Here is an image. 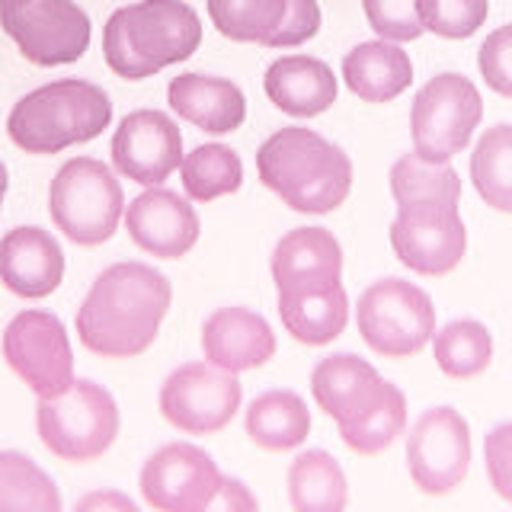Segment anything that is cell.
<instances>
[{
    "label": "cell",
    "mask_w": 512,
    "mask_h": 512,
    "mask_svg": "<svg viewBox=\"0 0 512 512\" xmlns=\"http://www.w3.org/2000/svg\"><path fill=\"white\" fill-rule=\"evenodd\" d=\"M173 304V285L160 269L128 260L93 279L77 308V340L93 356L132 359L151 349Z\"/></svg>",
    "instance_id": "6da1fadb"
},
{
    "label": "cell",
    "mask_w": 512,
    "mask_h": 512,
    "mask_svg": "<svg viewBox=\"0 0 512 512\" xmlns=\"http://www.w3.org/2000/svg\"><path fill=\"white\" fill-rule=\"evenodd\" d=\"M260 183L301 215L336 212L352 192V160L314 128L288 125L256 151Z\"/></svg>",
    "instance_id": "7a4b0ae2"
},
{
    "label": "cell",
    "mask_w": 512,
    "mask_h": 512,
    "mask_svg": "<svg viewBox=\"0 0 512 512\" xmlns=\"http://www.w3.org/2000/svg\"><path fill=\"white\" fill-rule=\"evenodd\" d=\"M112 122V103L103 87L80 77L29 90L7 116V135L26 154H58L93 141Z\"/></svg>",
    "instance_id": "3957f363"
},
{
    "label": "cell",
    "mask_w": 512,
    "mask_h": 512,
    "mask_svg": "<svg viewBox=\"0 0 512 512\" xmlns=\"http://www.w3.org/2000/svg\"><path fill=\"white\" fill-rule=\"evenodd\" d=\"M48 215L77 247H100L125 221V192L109 164L74 157L48 186Z\"/></svg>",
    "instance_id": "277c9868"
},
{
    "label": "cell",
    "mask_w": 512,
    "mask_h": 512,
    "mask_svg": "<svg viewBox=\"0 0 512 512\" xmlns=\"http://www.w3.org/2000/svg\"><path fill=\"white\" fill-rule=\"evenodd\" d=\"M36 429L42 445L61 461L84 464L106 455L119 436V404L103 384L77 378L71 391L39 397Z\"/></svg>",
    "instance_id": "5b68a950"
},
{
    "label": "cell",
    "mask_w": 512,
    "mask_h": 512,
    "mask_svg": "<svg viewBox=\"0 0 512 512\" xmlns=\"http://www.w3.org/2000/svg\"><path fill=\"white\" fill-rule=\"evenodd\" d=\"M356 327L365 346L384 359H410L436 336V308L429 292L407 279H378L356 304Z\"/></svg>",
    "instance_id": "8992f818"
},
{
    "label": "cell",
    "mask_w": 512,
    "mask_h": 512,
    "mask_svg": "<svg viewBox=\"0 0 512 512\" xmlns=\"http://www.w3.org/2000/svg\"><path fill=\"white\" fill-rule=\"evenodd\" d=\"M480 119H484V100L474 80L455 71L436 74L413 96V151L426 160H452L471 144Z\"/></svg>",
    "instance_id": "52a82bcc"
},
{
    "label": "cell",
    "mask_w": 512,
    "mask_h": 512,
    "mask_svg": "<svg viewBox=\"0 0 512 512\" xmlns=\"http://www.w3.org/2000/svg\"><path fill=\"white\" fill-rule=\"evenodd\" d=\"M0 26L36 68L80 61L90 45V16L74 0H0Z\"/></svg>",
    "instance_id": "ba28073f"
},
{
    "label": "cell",
    "mask_w": 512,
    "mask_h": 512,
    "mask_svg": "<svg viewBox=\"0 0 512 512\" xmlns=\"http://www.w3.org/2000/svg\"><path fill=\"white\" fill-rule=\"evenodd\" d=\"M240 404L244 384L234 372H224L208 359L173 368L160 384V413L186 436H215L234 420Z\"/></svg>",
    "instance_id": "9c48e42d"
},
{
    "label": "cell",
    "mask_w": 512,
    "mask_h": 512,
    "mask_svg": "<svg viewBox=\"0 0 512 512\" xmlns=\"http://www.w3.org/2000/svg\"><path fill=\"white\" fill-rule=\"evenodd\" d=\"M4 359L36 397H58L77 381L68 330L52 311L16 314L4 330Z\"/></svg>",
    "instance_id": "30bf717a"
},
{
    "label": "cell",
    "mask_w": 512,
    "mask_h": 512,
    "mask_svg": "<svg viewBox=\"0 0 512 512\" xmlns=\"http://www.w3.org/2000/svg\"><path fill=\"white\" fill-rule=\"evenodd\" d=\"M471 468V426L455 407H432L407 432V471L426 496H445Z\"/></svg>",
    "instance_id": "8fae6325"
},
{
    "label": "cell",
    "mask_w": 512,
    "mask_h": 512,
    "mask_svg": "<svg viewBox=\"0 0 512 512\" xmlns=\"http://www.w3.org/2000/svg\"><path fill=\"white\" fill-rule=\"evenodd\" d=\"M391 247L416 276H448L464 260L468 228L458 205H397Z\"/></svg>",
    "instance_id": "7c38bea8"
},
{
    "label": "cell",
    "mask_w": 512,
    "mask_h": 512,
    "mask_svg": "<svg viewBox=\"0 0 512 512\" xmlns=\"http://www.w3.org/2000/svg\"><path fill=\"white\" fill-rule=\"evenodd\" d=\"M224 474L199 445L170 442L144 461L141 500L157 512H202L212 506Z\"/></svg>",
    "instance_id": "4fadbf2b"
},
{
    "label": "cell",
    "mask_w": 512,
    "mask_h": 512,
    "mask_svg": "<svg viewBox=\"0 0 512 512\" xmlns=\"http://www.w3.org/2000/svg\"><path fill=\"white\" fill-rule=\"evenodd\" d=\"M183 135L173 116L160 109H135L112 135V167L138 186H164L183 167Z\"/></svg>",
    "instance_id": "5bb4252c"
},
{
    "label": "cell",
    "mask_w": 512,
    "mask_h": 512,
    "mask_svg": "<svg viewBox=\"0 0 512 512\" xmlns=\"http://www.w3.org/2000/svg\"><path fill=\"white\" fill-rule=\"evenodd\" d=\"M125 231L138 250L157 260H180L196 247L202 224L189 196L164 186H148L125 205Z\"/></svg>",
    "instance_id": "9a60e30c"
},
{
    "label": "cell",
    "mask_w": 512,
    "mask_h": 512,
    "mask_svg": "<svg viewBox=\"0 0 512 512\" xmlns=\"http://www.w3.org/2000/svg\"><path fill=\"white\" fill-rule=\"evenodd\" d=\"M122 10L135 52L160 71L192 58L202 42V20L186 0H138Z\"/></svg>",
    "instance_id": "2e32d148"
},
{
    "label": "cell",
    "mask_w": 512,
    "mask_h": 512,
    "mask_svg": "<svg viewBox=\"0 0 512 512\" xmlns=\"http://www.w3.org/2000/svg\"><path fill=\"white\" fill-rule=\"evenodd\" d=\"M388 388L391 381H384L378 368L359 359L356 352H333V356L320 359L311 372V394L317 407L333 416L336 426L359 423L365 413L381 404Z\"/></svg>",
    "instance_id": "e0dca14e"
},
{
    "label": "cell",
    "mask_w": 512,
    "mask_h": 512,
    "mask_svg": "<svg viewBox=\"0 0 512 512\" xmlns=\"http://www.w3.org/2000/svg\"><path fill=\"white\" fill-rule=\"evenodd\" d=\"M202 356L224 372H250L276 356V333L263 314L244 304H228L205 317Z\"/></svg>",
    "instance_id": "ac0fdd59"
},
{
    "label": "cell",
    "mask_w": 512,
    "mask_h": 512,
    "mask_svg": "<svg viewBox=\"0 0 512 512\" xmlns=\"http://www.w3.org/2000/svg\"><path fill=\"white\" fill-rule=\"evenodd\" d=\"M0 279L16 298H48L64 279V250L58 237L36 224L7 231L0 240Z\"/></svg>",
    "instance_id": "d6986e66"
},
{
    "label": "cell",
    "mask_w": 512,
    "mask_h": 512,
    "mask_svg": "<svg viewBox=\"0 0 512 512\" xmlns=\"http://www.w3.org/2000/svg\"><path fill=\"white\" fill-rule=\"evenodd\" d=\"M167 103L180 119L212 135L237 132L247 119V96L234 80L186 71L170 80Z\"/></svg>",
    "instance_id": "ffe728a7"
},
{
    "label": "cell",
    "mask_w": 512,
    "mask_h": 512,
    "mask_svg": "<svg viewBox=\"0 0 512 512\" xmlns=\"http://www.w3.org/2000/svg\"><path fill=\"white\" fill-rule=\"evenodd\" d=\"M263 90L269 103L295 119H314L336 103V74L314 55H282L266 68Z\"/></svg>",
    "instance_id": "44dd1931"
},
{
    "label": "cell",
    "mask_w": 512,
    "mask_h": 512,
    "mask_svg": "<svg viewBox=\"0 0 512 512\" xmlns=\"http://www.w3.org/2000/svg\"><path fill=\"white\" fill-rule=\"evenodd\" d=\"M276 308L282 327L304 346H327L349 324V295L340 279L279 288Z\"/></svg>",
    "instance_id": "7402d4cb"
},
{
    "label": "cell",
    "mask_w": 512,
    "mask_h": 512,
    "mask_svg": "<svg viewBox=\"0 0 512 512\" xmlns=\"http://www.w3.org/2000/svg\"><path fill=\"white\" fill-rule=\"evenodd\" d=\"M343 80L362 103H391L413 84V61L400 42L372 39L343 55Z\"/></svg>",
    "instance_id": "603a6c76"
},
{
    "label": "cell",
    "mask_w": 512,
    "mask_h": 512,
    "mask_svg": "<svg viewBox=\"0 0 512 512\" xmlns=\"http://www.w3.org/2000/svg\"><path fill=\"white\" fill-rule=\"evenodd\" d=\"M269 269L276 288L336 282L343 276V247L327 228H295L272 250Z\"/></svg>",
    "instance_id": "cb8c5ba5"
},
{
    "label": "cell",
    "mask_w": 512,
    "mask_h": 512,
    "mask_svg": "<svg viewBox=\"0 0 512 512\" xmlns=\"http://www.w3.org/2000/svg\"><path fill=\"white\" fill-rule=\"evenodd\" d=\"M247 436L263 452H288L298 448L311 432V410L295 391H263L250 400L244 416Z\"/></svg>",
    "instance_id": "d4e9b609"
},
{
    "label": "cell",
    "mask_w": 512,
    "mask_h": 512,
    "mask_svg": "<svg viewBox=\"0 0 512 512\" xmlns=\"http://www.w3.org/2000/svg\"><path fill=\"white\" fill-rule=\"evenodd\" d=\"M288 500L298 512H340L349 503L346 474L330 452L308 448L288 464Z\"/></svg>",
    "instance_id": "484cf974"
},
{
    "label": "cell",
    "mask_w": 512,
    "mask_h": 512,
    "mask_svg": "<svg viewBox=\"0 0 512 512\" xmlns=\"http://www.w3.org/2000/svg\"><path fill=\"white\" fill-rule=\"evenodd\" d=\"M391 196L397 205H458L461 176L452 160H426L410 151L391 167Z\"/></svg>",
    "instance_id": "4316f807"
},
{
    "label": "cell",
    "mask_w": 512,
    "mask_h": 512,
    "mask_svg": "<svg viewBox=\"0 0 512 512\" xmlns=\"http://www.w3.org/2000/svg\"><path fill=\"white\" fill-rule=\"evenodd\" d=\"M432 356L448 378L468 381L484 375L493 362V336L480 320L461 317L432 336Z\"/></svg>",
    "instance_id": "83f0119b"
},
{
    "label": "cell",
    "mask_w": 512,
    "mask_h": 512,
    "mask_svg": "<svg viewBox=\"0 0 512 512\" xmlns=\"http://www.w3.org/2000/svg\"><path fill=\"white\" fill-rule=\"evenodd\" d=\"M61 493L23 452H0V512H61Z\"/></svg>",
    "instance_id": "f1b7e54d"
},
{
    "label": "cell",
    "mask_w": 512,
    "mask_h": 512,
    "mask_svg": "<svg viewBox=\"0 0 512 512\" xmlns=\"http://www.w3.org/2000/svg\"><path fill=\"white\" fill-rule=\"evenodd\" d=\"M471 180L477 196L496 212L512 215V125H490L471 154Z\"/></svg>",
    "instance_id": "f546056e"
},
{
    "label": "cell",
    "mask_w": 512,
    "mask_h": 512,
    "mask_svg": "<svg viewBox=\"0 0 512 512\" xmlns=\"http://www.w3.org/2000/svg\"><path fill=\"white\" fill-rule=\"evenodd\" d=\"M180 180L192 202H215L244 186V164L228 144L208 141L183 157Z\"/></svg>",
    "instance_id": "4dcf8cb0"
},
{
    "label": "cell",
    "mask_w": 512,
    "mask_h": 512,
    "mask_svg": "<svg viewBox=\"0 0 512 512\" xmlns=\"http://www.w3.org/2000/svg\"><path fill=\"white\" fill-rule=\"evenodd\" d=\"M205 10L224 39L266 45L285 20L288 0H205Z\"/></svg>",
    "instance_id": "1f68e13d"
},
{
    "label": "cell",
    "mask_w": 512,
    "mask_h": 512,
    "mask_svg": "<svg viewBox=\"0 0 512 512\" xmlns=\"http://www.w3.org/2000/svg\"><path fill=\"white\" fill-rule=\"evenodd\" d=\"M404 432H407V397L397 384H391L388 394L381 397V404L372 413H365L352 426H340V439L356 455H378L384 448H391Z\"/></svg>",
    "instance_id": "d6a6232c"
},
{
    "label": "cell",
    "mask_w": 512,
    "mask_h": 512,
    "mask_svg": "<svg viewBox=\"0 0 512 512\" xmlns=\"http://www.w3.org/2000/svg\"><path fill=\"white\" fill-rule=\"evenodd\" d=\"M426 32L439 39H468L487 23L490 0H420Z\"/></svg>",
    "instance_id": "836d02e7"
},
{
    "label": "cell",
    "mask_w": 512,
    "mask_h": 512,
    "mask_svg": "<svg viewBox=\"0 0 512 512\" xmlns=\"http://www.w3.org/2000/svg\"><path fill=\"white\" fill-rule=\"evenodd\" d=\"M362 10L378 39L404 45L426 32L420 0H362Z\"/></svg>",
    "instance_id": "e575fe53"
},
{
    "label": "cell",
    "mask_w": 512,
    "mask_h": 512,
    "mask_svg": "<svg viewBox=\"0 0 512 512\" xmlns=\"http://www.w3.org/2000/svg\"><path fill=\"white\" fill-rule=\"evenodd\" d=\"M103 58L109 64L112 74H119L122 80H144L160 74V68H154L151 61H144L132 39H128V26H125V10L119 7L116 13L109 16L103 26Z\"/></svg>",
    "instance_id": "d590c367"
},
{
    "label": "cell",
    "mask_w": 512,
    "mask_h": 512,
    "mask_svg": "<svg viewBox=\"0 0 512 512\" xmlns=\"http://www.w3.org/2000/svg\"><path fill=\"white\" fill-rule=\"evenodd\" d=\"M477 68L493 93L512 100V23L493 29L477 48Z\"/></svg>",
    "instance_id": "8d00e7d4"
},
{
    "label": "cell",
    "mask_w": 512,
    "mask_h": 512,
    "mask_svg": "<svg viewBox=\"0 0 512 512\" xmlns=\"http://www.w3.org/2000/svg\"><path fill=\"white\" fill-rule=\"evenodd\" d=\"M320 23H324V16H320L317 0H288L285 20L276 29V36L266 42V48H282L285 52V48H298L304 42H311L320 32Z\"/></svg>",
    "instance_id": "74e56055"
},
{
    "label": "cell",
    "mask_w": 512,
    "mask_h": 512,
    "mask_svg": "<svg viewBox=\"0 0 512 512\" xmlns=\"http://www.w3.org/2000/svg\"><path fill=\"white\" fill-rule=\"evenodd\" d=\"M484 464L490 487L512 503V423H500L484 439Z\"/></svg>",
    "instance_id": "f35d334b"
},
{
    "label": "cell",
    "mask_w": 512,
    "mask_h": 512,
    "mask_svg": "<svg viewBox=\"0 0 512 512\" xmlns=\"http://www.w3.org/2000/svg\"><path fill=\"white\" fill-rule=\"evenodd\" d=\"M208 509H224V512H256L260 500L253 496V490L240 477H224L221 487L215 493V500Z\"/></svg>",
    "instance_id": "ab89813d"
},
{
    "label": "cell",
    "mask_w": 512,
    "mask_h": 512,
    "mask_svg": "<svg viewBox=\"0 0 512 512\" xmlns=\"http://www.w3.org/2000/svg\"><path fill=\"white\" fill-rule=\"evenodd\" d=\"M77 512H138V503L119 490H96V493L80 496Z\"/></svg>",
    "instance_id": "60d3db41"
}]
</instances>
